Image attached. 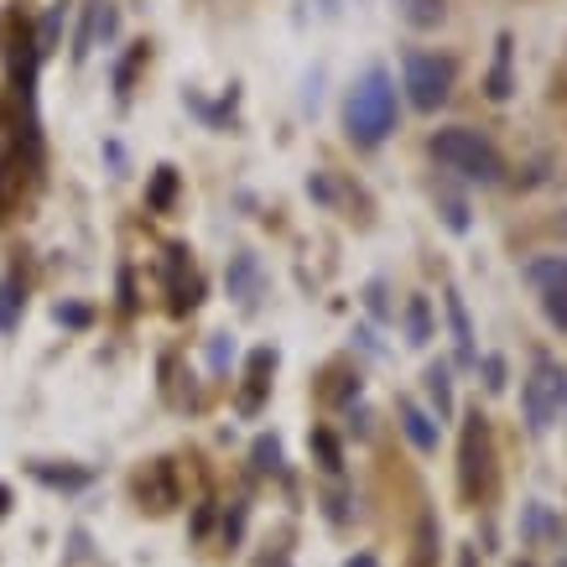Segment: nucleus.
<instances>
[{
    "label": "nucleus",
    "mask_w": 567,
    "mask_h": 567,
    "mask_svg": "<svg viewBox=\"0 0 567 567\" xmlns=\"http://www.w3.org/2000/svg\"><path fill=\"white\" fill-rule=\"evenodd\" d=\"M344 131L354 146H380L396 131V79L386 68H370L344 99Z\"/></svg>",
    "instance_id": "nucleus-1"
},
{
    "label": "nucleus",
    "mask_w": 567,
    "mask_h": 567,
    "mask_svg": "<svg viewBox=\"0 0 567 567\" xmlns=\"http://www.w3.org/2000/svg\"><path fill=\"white\" fill-rule=\"evenodd\" d=\"M432 157L453 167V173H464L469 182H500L505 177V162L494 152V141L469 131V125H453V131H437L432 136Z\"/></svg>",
    "instance_id": "nucleus-2"
},
{
    "label": "nucleus",
    "mask_w": 567,
    "mask_h": 567,
    "mask_svg": "<svg viewBox=\"0 0 567 567\" xmlns=\"http://www.w3.org/2000/svg\"><path fill=\"white\" fill-rule=\"evenodd\" d=\"M521 407H526L531 432H547L567 407V365H557V359H536L531 375H526V386H521Z\"/></svg>",
    "instance_id": "nucleus-3"
},
{
    "label": "nucleus",
    "mask_w": 567,
    "mask_h": 567,
    "mask_svg": "<svg viewBox=\"0 0 567 567\" xmlns=\"http://www.w3.org/2000/svg\"><path fill=\"white\" fill-rule=\"evenodd\" d=\"M401 89L416 110H437V104H448L453 94V58H437V53H407L401 63Z\"/></svg>",
    "instance_id": "nucleus-4"
},
{
    "label": "nucleus",
    "mask_w": 567,
    "mask_h": 567,
    "mask_svg": "<svg viewBox=\"0 0 567 567\" xmlns=\"http://www.w3.org/2000/svg\"><path fill=\"white\" fill-rule=\"evenodd\" d=\"M458 489H464V500H479L489 489V427H485V416L474 411L469 416V427H464V448H458Z\"/></svg>",
    "instance_id": "nucleus-5"
},
{
    "label": "nucleus",
    "mask_w": 567,
    "mask_h": 567,
    "mask_svg": "<svg viewBox=\"0 0 567 567\" xmlns=\"http://www.w3.org/2000/svg\"><path fill=\"white\" fill-rule=\"evenodd\" d=\"M167 292H173V313H188V308H198V292H203V281H198L193 260H188V251L182 245H167Z\"/></svg>",
    "instance_id": "nucleus-6"
},
{
    "label": "nucleus",
    "mask_w": 567,
    "mask_h": 567,
    "mask_svg": "<svg viewBox=\"0 0 567 567\" xmlns=\"http://www.w3.org/2000/svg\"><path fill=\"white\" fill-rule=\"evenodd\" d=\"M531 281L542 287V308L557 329H567V260H547V266H531Z\"/></svg>",
    "instance_id": "nucleus-7"
},
{
    "label": "nucleus",
    "mask_w": 567,
    "mask_h": 567,
    "mask_svg": "<svg viewBox=\"0 0 567 567\" xmlns=\"http://www.w3.org/2000/svg\"><path fill=\"white\" fill-rule=\"evenodd\" d=\"M271 370H276V349H271V344H260V349L251 354V365H245V391H240V411H245V416H255V411H260L266 386H271Z\"/></svg>",
    "instance_id": "nucleus-8"
},
{
    "label": "nucleus",
    "mask_w": 567,
    "mask_h": 567,
    "mask_svg": "<svg viewBox=\"0 0 567 567\" xmlns=\"http://www.w3.org/2000/svg\"><path fill=\"white\" fill-rule=\"evenodd\" d=\"M510 58H515V37L510 32H500V42H494V68H489V99H505L510 89H515V79H510Z\"/></svg>",
    "instance_id": "nucleus-9"
},
{
    "label": "nucleus",
    "mask_w": 567,
    "mask_h": 567,
    "mask_svg": "<svg viewBox=\"0 0 567 567\" xmlns=\"http://www.w3.org/2000/svg\"><path fill=\"white\" fill-rule=\"evenodd\" d=\"M396 416H401V432H407V437H411V443H416L422 453L437 448V427L427 422V411H416L411 401H396Z\"/></svg>",
    "instance_id": "nucleus-10"
},
{
    "label": "nucleus",
    "mask_w": 567,
    "mask_h": 567,
    "mask_svg": "<svg viewBox=\"0 0 567 567\" xmlns=\"http://www.w3.org/2000/svg\"><path fill=\"white\" fill-rule=\"evenodd\" d=\"M401 5V21L416 26V32H432L437 21L448 16V0H396Z\"/></svg>",
    "instance_id": "nucleus-11"
},
{
    "label": "nucleus",
    "mask_w": 567,
    "mask_h": 567,
    "mask_svg": "<svg viewBox=\"0 0 567 567\" xmlns=\"http://www.w3.org/2000/svg\"><path fill=\"white\" fill-rule=\"evenodd\" d=\"M443 302H448V318H453V338H458V354H464V359H474V329H469V313H464V297L448 292Z\"/></svg>",
    "instance_id": "nucleus-12"
},
{
    "label": "nucleus",
    "mask_w": 567,
    "mask_h": 567,
    "mask_svg": "<svg viewBox=\"0 0 567 567\" xmlns=\"http://www.w3.org/2000/svg\"><path fill=\"white\" fill-rule=\"evenodd\" d=\"M407 329H411V344H427V338H432L427 297H411V302H407Z\"/></svg>",
    "instance_id": "nucleus-13"
},
{
    "label": "nucleus",
    "mask_w": 567,
    "mask_h": 567,
    "mask_svg": "<svg viewBox=\"0 0 567 567\" xmlns=\"http://www.w3.org/2000/svg\"><path fill=\"white\" fill-rule=\"evenodd\" d=\"M427 391L437 401V416H448L453 411V386H448V365H432L427 370Z\"/></svg>",
    "instance_id": "nucleus-14"
},
{
    "label": "nucleus",
    "mask_w": 567,
    "mask_h": 567,
    "mask_svg": "<svg viewBox=\"0 0 567 567\" xmlns=\"http://www.w3.org/2000/svg\"><path fill=\"white\" fill-rule=\"evenodd\" d=\"M177 193V167H157V177H152V193H146V203L152 209H167Z\"/></svg>",
    "instance_id": "nucleus-15"
},
{
    "label": "nucleus",
    "mask_w": 567,
    "mask_h": 567,
    "mask_svg": "<svg viewBox=\"0 0 567 567\" xmlns=\"http://www.w3.org/2000/svg\"><path fill=\"white\" fill-rule=\"evenodd\" d=\"M21 318V281H0V329H16Z\"/></svg>",
    "instance_id": "nucleus-16"
},
{
    "label": "nucleus",
    "mask_w": 567,
    "mask_h": 567,
    "mask_svg": "<svg viewBox=\"0 0 567 567\" xmlns=\"http://www.w3.org/2000/svg\"><path fill=\"white\" fill-rule=\"evenodd\" d=\"M141 58H146V42H141L131 58L120 63V74H115V84H120V94H131V79H136V68H141Z\"/></svg>",
    "instance_id": "nucleus-17"
},
{
    "label": "nucleus",
    "mask_w": 567,
    "mask_h": 567,
    "mask_svg": "<svg viewBox=\"0 0 567 567\" xmlns=\"http://www.w3.org/2000/svg\"><path fill=\"white\" fill-rule=\"evenodd\" d=\"M255 464H260V469H276V464H281V443H276V437H260V443H255Z\"/></svg>",
    "instance_id": "nucleus-18"
},
{
    "label": "nucleus",
    "mask_w": 567,
    "mask_h": 567,
    "mask_svg": "<svg viewBox=\"0 0 567 567\" xmlns=\"http://www.w3.org/2000/svg\"><path fill=\"white\" fill-rule=\"evenodd\" d=\"M313 443H318V453H323V469H338V443H333L329 432H318Z\"/></svg>",
    "instance_id": "nucleus-19"
},
{
    "label": "nucleus",
    "mask_w": 567,
    "mask_h": 567,
    "mask_svg": "<svg viewBox=\"0 0 567 567\" xmlns=\"http://www.w3.org/2000/svg\"><path fill=\"white\" fill-rule=\"evenodd\" d=\"M485 375H489L485 380L489 391H500V386H505V359H485Z\"/></svg>",
    "instance_id": "nucleus-20"
},
{
    "label": "nucleus",
    "mask_w": 567,
    "mask_h": 567,
    "mask_svg": "<svg viewBox=\"0 0 567 567\" xmlns=\"http://www.w3.org/2000/svg\"><path fill=\"white\" fill-rule=\"evenodd\" d=\"M344 567H380V563H375L370 552H359V557H349V563H344Z\"/></svg>",
    "instance_id": "nucleus-21"
},
{
    "label": "nucleus",
    "mask_w": 567,
    "mask_h": 567,
    "mask_svg": "<svg viewBox=\"0 0 567 567\" xmlns=\"http://www.w3.org/2000/svg\"><path fill=\"white\" fill-rule=\"evenodd\" d=\"M5 505H11V489L0 485V515H5Z\"/></svg>",
    "instance_id": "nucleus-22"
},
{
    "label": "nucleus",
    "mask_w": 567,
    "mask_h": 567,
    "mask_svg": "<svg viewBox=\"0 0 567 567\" xmlns=\"http://www.w3.org/2000/svg\"><path fill=\"white\" fill-rule=\"evenodd\" d=\"M464 567H474V552H464Z\"/></svg>",
    "instance_id": "nucleus-23"
},
{
    "label": "nucleus",
    "mask_w": 567,
    "mask_h": 567,
    "mask_svg": "<svg viewBox=\"0 0 567 567\" xmlns=\"http://www.w3.org/2000/svg\"><path fill=\"white\" fill-rule=\"evenodd\" d=\"M521 567H531V563H521Z\"/></svg>",
    "instance_id": "nucleus-24"
}]
</instances>
